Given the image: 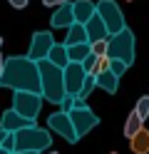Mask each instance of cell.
<instances>
[{
  "label": "cell",
  "instance_id": "obj_29",
  "mask_svg": "<svg viewBox=\"0 0 149 154\" xmlns=\"http://www.w3.org/2000/svg\"><path fill=\"white\" fill-rule=\"evenodd\" d=\"M10 154H35V152H10Z\"/></svg>",
  "mask_w": 149,
  "mask_h": 154
},
{
  "label": "cell",
  "instance_id": "obj_9",
  "mask_svg": "<svg viewBox=\"0 0 149 154\" xmlns=\"http://www.w3.org/2000/svg\"><path fill=\"white\" fill-rule=\"evenodd\" d=\"M67 114H70V119H72V124H75V132H77L79 139H82L92 127L99 124V117L95 112H89V109H70Z\"/></svg>",
  "mask_w": 149,
  "mask_h": 154
},
{
  "label": "cell",
  "instance_id": "obj_25",
  "mask_svg": "<svg viewBox=\"0 0 149 154\" xmlns=\"http://www.w3.org/2000/svg\"><path fill=\"white\" fill-rule=\"evenodd\" d=\"M89 45H92V52H95V55L104 57V52H107V40H97V42H89Z\"/></svg>",
  "mask_w": 149,
  "mask_h": 154
},
{
  "label": "cell",
  "instance_id": "obj_5",
  "mask_svg": "<svg viewBox=\"0 0 149 154\" xmlns=\"http://www.w3.org/2000/svg\"><path fill=\"white\" fill-rule=\"evenodd\" d=\"M42 94L40 92H27V90H17L15 97H13V109L17 114H23L25 119L35 122L37 114H40V107H42Z\"/></svg>",
  "mask_w": 149,
  "mask_h": 154
},
{
  "label": "cell",
  "instance_id": "obj_12",
  "mask_svg": "<svg viewBox=\"0 0 149 154\" xmlns=\"http://www.w3.org/2000/svg\"><path fill=\"white\" fill-rule=\"evenodd\" d=\"M85 30H87V40L89 42H97V40H107L109 37V32H107V27H104V23H102V17H99L97 13L89 17V20L85 23Z\"/></svg>",
  "mask_w": 149,
  "mask_h": 154
},
{
  "label": "cell",
  "instance_id": "obj_1",
  "mask_svg": "<svg viewBox=\"0 0 149 154\" xmlns=\"http://www.w3.org/2000/svg\"><path fill=\"white\" fill-rule=\"evenodd\" d=\"M0 87L10 90H27V92H40V67L30 57H8L0 72ZM42 94V92H40Z\"/></svg>",
  "mask_w": 149,
  "mask_h": 154
},
{
  "label": "cell",
  "instance_id": "obj_27",
  "mask_svg": "<svg viewBox=\"0 0 149 154\" xmlns=\"http://www.w3.org/2000/svg\"><path fill=\"white\" fill-rule=\"evenodd\" d=\"M42 3H45L47 8H60V5H65V3H70V0H42Z\"/></svg>",
  "mask_w": 149,
  "mask_h": 154
},
{
  "label": "cell",
  "instance_id": "obj_14",
  "mask_svg": "<svg viewBox=\"0 0 149 154\" xmlns=\"http://www.w3.org/2000/svg\"><path fill=\"white\" fill-rule=\"evenodd\" d=\"M72 13H75V23L85 25L89 17L97 13V5L92 3V0H75L72 3Z\"/></svg>",
  "mask_w": 149,
  "mask_h": 154
},
{
  "label": "cell",
  "instance_id": "obj_24",
  "mask_svg": "<svg viewBox=\"0 0 149 154\" xmlns=\"http://www.w3.org/2000/svg\"><path fill=\"white\" fill-rule=\"evenodd\" d=\"M134 112H137L142 119H147V117H149V97H142V100H139L137 107H134Z\"/></svg>",
  "mask_w": 149,
  "mask_h": 154
},
{
  "label": "cell",
  "instance_id": "obj_17",
  "mask_svg": "<svg viewBox=\"0 0 149 154\" xmlns=\"http://www.w3.org/2000/svg\"><path fill=\"white\" fill-rule=\"evenodd\" d=\"M129 149H132L134 154H149V132L144 127L129 139Z\"/></svg>",
  "mask_w": 149,
  "mask_h": 154
},
{
  "label": "cell",
  "instance_id": "obj_16",
  "mask_svg": "<svg viewBox=\"0 0 149 154\" xmlns=\"http://www.w3.org/2000/svg\"><path fill=\"white\" fill-rule=\"evenodd\" d=\"M47 60L57 65V67H65L70 62V57H67V45L65 42H52V47H50V52H47Z\"/></svg>",
  "mask_w": 149,
  "mask_h": 154
},
{
  "label": "cell",
  "instance_id": "obj_11",
  "mask_svg": "<svg viewBox=\"0 0 149 154\" xmlns=\"http://www.w3.org/2000/svg\"><path fill=\"white\" fill-rule=\"evenodd\" d=\"M75 23V13H72V3H65V5H60V8H55V13H52V17H50V25L55 27V30H60V27H67Z\"/></svg>",
  "mask_w": 149,
  "mask_h": 154
},
{
  "label": "cell",
  "instance_id": "obj_26",
  "mask_svg": "<svg viewBox=\"0 0 149 154\" xmlns=\"http://www.w3.org/2000/svg\"><path fill=\"white\" fill-rule=\"evenodd\" d=\"M10 5L15 8V10H23V8H27V0H8Z\"/></svg>",
  "mask_w": 149,
  "mask_h": 154
},
{
  "label": "cell",
  "instance_id": "obj_19",
  "mask_svg": "<svg viewBox=\"0 0 149 154\" xmlns=\"http://www.w3.org/2000/svg\"><path fill=\"white\" fill-rule=\"evenodd\" d=\"M92 52V45L89 42H79V45H67V57L70 62H82L85 57Z\"/></svg>",
  "mask_w": 149,
  "mask_h": 154
},
{
  "label": "cell",
  "instance_id": "obj_7",
  "mask_svg": "<svg viewBox=\"0 0 149 154\" xmlns=\"http://www.w3.org/2000/svg\"><path fill=\"white\" fill-rule=\"evenodd\" d=\"M62 75H65V90H67V94L77 97L79 90H82V85H85V80H87V70L82 67V62H67L62 67Z\"/></svg>",
  "mask_w": 149,
  "mask_h": 154
},
{
  "label": "cell",
  "instance_id": "obj_13",
  "mask_svg": "<svg viewBox=\"0 0 149 154\" xmlns=\"http://www.w3.org/2000/svg\"><path fill=\"white\" fill-rule=\"evenodd\" d=\"M30 124H35V122L25 119L23 114H17L15 109H8V112L3 114V119H0V129H5V132H17V129H23V127H30Z\"/></svg>",
  "mask_w": 149,
  "mask_h": 154
},
{
  "label": "cell",
  "instance_id": "obj_21",
  "mask_svg": "<svg viewBox=\"0 0 149 154\" xmlns=\"http://www.w3.org/2000/svg\"><path fill=\"white\" fill-rule=\"evenodd\" d=\"M82 67L87 70V75H97V72H99V55L89 52L85 60H82Z\"/></svg>",
  "mask_w": 149,
  "mask_h": 154
},
{
  "label": "cell",
  "instance_id": "obj_6",
  "mask_svg": "<svg viewBox=\"0 0 149 154\" xmlns=\"http://www.w3.org/2000/svg\"><path fill=\"white\" fill-rule=\"evenodd\" d=\"M97 15L102 17V23H104L109 35H114V32L127 27L124 25V15H122V10H119V5L114 0H99L97 3Z\"/></svg>",
  "mask_w": 149,
  "mask_h": 154
},
{
  "label": "cell",
  "instance_id": "obj_4",
  "mask_svg": "<svg viewBox=\"0 0 149 154\" xmlns=\"http://www.w3.org/2000/svg\"><path fill=\"white\" fill-rule=\"evenodd\" d=\"M52 139H50V132L37 127V124H30V127H23L15 132V152H45Z\"/></svg>",
  "mask_w": 149,
  "mask_h": 154
},
{
  "label": "cell",
  "instance_id": "obj_3",
  "mask_svg": "<svg viewBox=\"0 0 149 154\" xmlns=\"http://www.w3.org/2000/svg\"><path fill=\"white\" fill-rule=\"evenodd\" d=\"M107 60H122L124 65L132 67L134 65V32L124 27L114 35L107 37V52H104Z\"/></svg>",
  "mask_w": 149,
  "mask_h": 154
},
{
  "label": "cell",
  "instance_id": "obj_2",
  "mask_svg": "<svg viewBox=\"0 0 149 154\" xmlns=\"http://www.w3.org/2000/svg\"><path fill=\"white\" fill-rule=\"evenodd\" d=\"M37 67H40V92H42V97L52 104H62V100L67 97L62 67L52 65L50 60H40Z\"/></svg>",
  "mask_w": 149,
  "mask_h": 154
},
{
  "label": "cell",
  "instance_id": "obj_18",
  "mask_svg": "<svg viewBox=\"0 0 149 154\" xmlns=\"http://www.w3.org/2000/svg\"><path fill=\"white\" fill-rule=\"evenodd\" d=\"M79 42H89V40H87V30H85V25L72 23V25L67 27V40H65V45H79Z\"/></svg>",
  "mask_w": 149,
  "mask_h": 154
},
{
  "label": "cell",
  "instance_id": "obj_34",
  "mask_svg": "<svg viewBox=\"0 0 149 154\" xmlns=\"http://www.w3.org/2000/svg\"><path fill=\"white\" fill-rule=\"evenodd\" d=\"M112 154H117V152H112Z\"/></svg>",
  "mask_w": 149,
  "mask_h": 154
},
{
  "label": "cell",
  "instance_id": "obj_35",
  "mask_svg": "<svg viewBox=\"0 0 149 154\" xmlns=\"http://www.w3.org/2000/svg\"><path fill=\"white\" fill-rule=\"evenodd\" d=\"M129 3H132V0H129Z\"/></svg>",
  "mask_w": 149,
  "mask_h": 154
},
{
  "label": "cell",
  "instance_id": "obj_31",
  "mask_svg": "<svg viewBox=\"0 0 149 154\" xmlns=\"http://www.w3.org/2000/svg\"><path fill=\"white\" fill-rule=\"evenodd\" d=\"M0 154H10V152H8V149H5V147H0Z\"/></svg>",
  "mask_w": 149,
  "mask_h": 154
},
{
  "label": "cell",
  "instance_id": "obj_22",
  "mask_svg": "<svg viewBox=\"0 0 149 154\" xmlns=\"http://www.w3.org/2000/svg\"><path fill=\"white\" fill-rule=\"evenodd\" d=\"M95 87H97V75H87V80H85V85H82V90H79L77 97L87 100V97H89V92H92Z\"/></svg>",
  "mask_w": 149,
  "mask_h": 154
},
{
  "label": "cell",
  "instance_id": "obj_20",
  "mask_svg": "<svg viewBox=\"0 0 149 154\" xmlns=\"http://www.w3.org/2000/svg\"><path fill=\"white\" fill-rule=\"evenodd\" d=\"M142 127H144V119L139 117L137 112H129L127 124H124V137H127V139H132V137H134V134H137L139 129H142Z\"/></svg>",
  "mask_w": 149,
  "mask_h": 154
},
{
  "label": "cell",
  "instance_id": "obj_30",
  "mask_svg": "<svg viewBox=\"0 0 149 154\" xmlns=\"http://www.w3.org/2000/svg\"><path fill=\"white\" fill-rule=\"evenodd\" d=\"M3 65H5V60H3V55H0V72H3Z\"/></svg>",
  "mask_w": 149,
  "mask_h": 154
},
{
  "label": "cell",
  "instance_id": "obj_32",
  "mask_svg": "<svg viewBox=\"0 0 149 154\" xmlns=\"http://www.w3.org/2000/svg\"><path fill=\"white\" fill-rule=\"evenodd\" d=\"M47 154H57V152H47Z\"/></svg>",
  "mask_w": 149,
  "mask_h": 154
},
{
  "label": "cell",
  "instance_id": "obj_33",
  "mask_svg": "<svg viewBox=\"0 0 149 154\" xmlns=\"http://www.w3.org/2000/svg\"><path fill=\"white\" fill-rule=\"evenodd\" d=\"M0 45H3V37H0Z\"/></svg>",
  "mask_w": 149,
  "mask_h": 154
},
{
  "label": "cell",
  "instance_id": "obj_23",
  "mask_svg": "<svg viewBox=\"0 0 149 154\" xmlns=\"http://www.w3.org/2000/svg\"><path fill=\"white\" fill-rule=\"evenodd\" d=\"M107 67H109V70H112L117 77H122V75L129 70V65H124L122 60H109V65H107Z\"/></svg>",
  "mask_w": 149,
  "mask_h": 154
},
{
  "label": "cell",
  "instance_id": "obj_10",
  "mask_svg": "<svg viewBox=\"0 0 149 154\" xmlns=\"http://www.w3.org/2000/svg\"><path fill=\"white\" fill-rule=\"evenodd\" d=\"M52 35L50 32H35L33 35V42H30V50H27V57L30 60H47V52H50V47H52Z\"/></svg>",
  "mask_w": 149,
  "mask_h": 154
},
{
  "label": "cell",
  "instance_id": "obj_15",
  "mask_svg": "<svg viewBox=\"0 0 149 154\" xmlns=\"http://www.w3.org/2000/svg\"><path fill=\"white\" fill-rule=\"evenodd\" d=\"M97 87H102L104 92L114 94V92H117V87H119V77H117V75L107 67V70H102V72L97 75Z\"/></svg>",
  "mask_w": 149,
  "mask_h": 154
},
{
  "label": "cell",
  "instance_id": "obj_28",
  "mask_svg": "<svg viewBox=\"0 0 149 154\" xmlns=\"http://www.w3.org/2000/svg\"><path fill=\"white\" fill-rule=\"evenodd\" d=\"M3 139H5V129H0V147H3Z\"/></svg>",
  "mask_w": 149,
  "mask_h": 154
},
{
  "label": "cell",
  "instance_id": "obj_8",
  "mask_svg": "<svg viewBox=\"0 0 149 154\" xmlns=\"http://www.w3.org/2000/svg\"><path fill=\"white\" fill-rule=\"evenodd\" d=\"M47 127L52 129L55 134H60V137H65L70 144H75L79 137H77V132H75V124L72 119H70V114L67 112H52L47 117Z\"/></svg>",
  "mask_w": 149,
  "mask_h": 154
}]
</instances>
